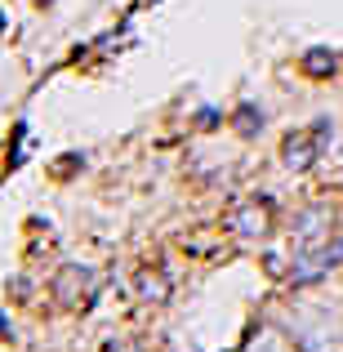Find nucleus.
I'll list each match as a JSON object with an SVG mask.
<instances>
[{
	"instance_id": "nucleus-3",
	"label": "nucleus",
	"mask_w": 343,
	"mask_h": 352,
	"mask_svg": "<svg viewBox=\"0 0 343 352\" xmlns=\"http://www.w3.org/2000/svg\"><path fill=\"white\" fill-rule=\"evenodd\" d=\"M228 228H232V232H236V236H263L267 228H272V210H267L263 201H250V206L232 210Z\"/></svg>"
},
{
	"instance_id": "nucleus-7",
	"label": "nucleus",
	"mask_w": 343,
	"mask_h": 352,
	"mask_svg": "<svg viewBox=\"0 0 343 352\" xmlns=\"http://www.w3.org/2000/svg\"><path fill=\"white\" fill-rule=\"evenodd\" d=\"M236 125H241V129H245V134H250V129H254V125H263V116L254 120V112H250V107H245V112H241V120H236Z\"/></svg>"
},
{
	"instance_id": "nucleus-1",
	"label": "nucleus",
	"mask_w": 343,
	"mask_h": 352,
	"mask_svg": "<svg viewBox=\"0 0 343 352\" xmlns=\"http://www.w3.org/2000/svg\"><path fill=\"white\" fill-rule=\"evenodd\" d=\"M326 134H330V120H317L312 129H299V134H290L281 143V161H285V170H294V174H303L312 161L321 156V143H326Z\"/></svg>"
},
{
	"instance_id": "nucleus-4",
	"label": "nucleus",
	"mask_w": 343,
	"mask_h": 352,
	"mask_svg": "<svg viewBox=\"0 0 343 352\" xmlns=\"http://www.w3.org/2000/svg\"><path fill=\"white\" fill-rule=\"evenodd\" d=\"M303 72H308V76H330V72H335V54L330 50H308L303 54Z\"/></svg>"
},
{
	"instance_id": "nucleus-2",
	"label": "nucleus",
	"mask_w": 343,
	"mask_h": 352,
	"mask_svg": "<svg viewBox=\"0 0 343 352\" xmlns=\"http://www.w3.org/2000/svg\"><path fill=\"white\" fill-rule=\"evenodd\" d=\"M54 290H58V299L67 308H89V299H94V272L89 267H63Z\"/></svg>"
},
{
	"instance_id": "nucleus-5",
	"label": "nucleus",
	"mask_w": 343,
	"mask_h": 352,
	"mask_svg": "<svg viewBox=\"0 0 343 352\" xmlns=\"http://www.w3.org/2000/svg\"><path fill=\"white\" fill-rule=\"evenodd\" d=\"M138 294L152 299V303H161L165 294H170V281H165L161 272H143V276H138Z\"/></svg>"
},
{
	"instance_id": "nucleus-6",
	"label": "nucleus",
	"mask_w": 343,
	"mask_h": 352,
	"mask_svg": "<svg viewBox=\"0 0 343 352\" xmlns=\"http://www.w3.org/2000/svg\"><path fill=\"white\" fill-rule=\"evenodd\" d=\"M245 352H290V344H285L276 330H258L254 339H250V348Z\"/></svg>"
}]
</instances>
